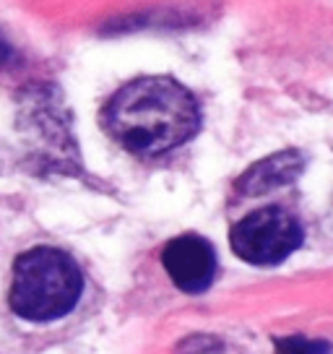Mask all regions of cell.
Returning <instances> with one entry per match:
<instances>
[{
    "mask_svg": "<svg viewBox=\"0 0 333 354\" xmlns=\"http://www.w3.org/2000/svg\"><path fill=\"white\" fill-rule=\"evenodd\" d=\"M11 57H13L11 44H8V42H6V39H3V37H0V66H3V63H8Z\"/></svg>",
    "mask_w": 333,
    "mask_h": 354,
    "instance_id": "cell-8",
    "label": "cell"
},
{
    "mask_svg": "<svg viewBox=\"0 0 333 354\" xmlns=\"http://www.w3.org/2000/svg\"><path fill=\"white\" fill-rule=\"evenodd\" d=\"M102 125L138 156H159L190 141L200 128V110L188 88L166 76L135 78L107 102Z\"/></svg>",
    "mask_w": 333,
    "mask_h": 354,
    "instance_id": "cell-1",
    "label": "cell"
},
{
    "mask_svg": "<svg viewBox=\"0 0 333 354\" xmlns=\"http://www.w3.org/2000/svg\"><path fill=\"white\" fill-rule=\"evenodd\" d=\"M19 131L29 154L45 167L73 172L78 167L76 144L63 102L53 88H29L19 104Z\"/></svg>",
    "mask_w": 333,
    "mask_h": 354,
    "instance_id": "cell-3",
    "label": "cell"
},
{
    "mask_svg": "<svg viewBox=\"0 0 333 354\" xmlns=\"http://www.w3.org/2000/svg\"><path fill=\"white\" fill-rule=\"evenodd\" d=\"M232 250L253 266H276L302 245V227L289 211L268 206L234 224Z\"/></svg>",
    "mask_w": 333,
    "mask_h": 354,
    "instance_id": "cell-4",
    "label": "cell"
},
{
    "mask_svg": "<svg viewBox=\"0 0 333 354\" xmlns=\"http://www.w3.org/2000/svg\"><path fill=\"white\" fill-rule=\"evenodd\" d=\"M162 263L175 287L190 295L209 289L216 277V253L209 240L198 234H182L169 240L162 253Z\"/></svg>",
    "mask_w": 333,
    "mask_h": 354,
    "instance_id": "cell-5",
    "label": "cell"
},
{
    "mask_svg": "<svg viewBox=\"0 0 333 354\" xmlns=\"http://www.w3.org/2000/svg\"><path fill=\"white\" fill-rule=\"evenodd\" d=\"M84 289L78 263L57 248H32L16 258L11 281V308L23 321H57L76 308Z\"/></svg>",
    "mask_w": 333,
    "mask_h": 354,
    "instance_id": "cell-2",
    "label": "cell"
},
{
    "mask_svg": "<svg viewBox=\"0 0 333 354\" xmlns=\"http://www.w3.org/2000/svg\"><path fill=\"white\" fill-rule=\"evenodd\" d=\"M305 169V159L297 151H281V154L266 156L263 162L253 165L237 180V190L242 196H263L276 188H284L294 183Z\"/></svg>",
    "mask_w": 333,
    "mask_h": 354,
    "instance_id": "cell-6",
    "label": "cell"
},
{
    "mask_svg": "<svg viewBox=\"0 0 333 354\" xmlns=\"http://www.w3.org/2000/svg\"><path fill=\"white\" fill-rule=\"evenodd\" d=\"M276 354H331V346L323 342L302 339V336H292L276 344Z\"/></svg>",
    "mask_w": 333,
    "mask_h": 354,
    "instance_id": "cell-7",
    "label": "cell"
}]
</instances>
